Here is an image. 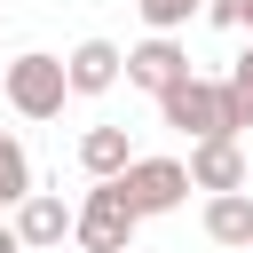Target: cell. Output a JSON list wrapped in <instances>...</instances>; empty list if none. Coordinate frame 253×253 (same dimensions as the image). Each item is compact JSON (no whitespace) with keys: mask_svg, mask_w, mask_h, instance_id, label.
<instances>
[{"mask_svg":"<svg viewBox=\"0 0 253 253\" xmlns=\"http://www.w3.org/2000/svg\"><path fill=\"white\" fill-rule=\"evenodd\" d=\"M158 111H166V126H182V134H198V142H206V134H245L221 79H182V87L158 95Z\"/></svg>","mask_w":253,"mask_h":253,"instance_id":"obj_1","label":"cell"},{"mask_svg":"<svg viewBox=\"0 0 253 253\" xmlns=\"http://www.w3.org/2000/svg\"><path fill=\"white\" fill-rule=\"evenodd\" d=\"M0 87H8V111H24V119H55L63 95H71V87H63V55H40V47L16 55Z\"/></svg>","mask_w":253,"mask_h":253,"instance_id":"obj_2","label":"cell"},{"mask_svg":"<svg viewBox=\"0 0 253 253\" xmlns=\"http://www.w3.org/2000/svg\"><path fill=\"white\" fill-rule=\"evenodd\" d=\"M71 237H79L87 253H126V245H134V206L119 198V182H95V190H87V206L71 213Z\"/></svg>","mask_w":253,"mask_h":253,"instance_id":"obj_3","label":"cell"},{"mask_svg":"<svg viewBox=\"0 0 253 253\" xmlns=\"http://www.w3.org/2000/svg\"><path fill=\"white\" fill-rule=\"evenodd\" d=\"M182 190H190L182 158H126V174H119V198L134 206V221H150V213H174V206H182Z\"/></svg>","mask_w":253,"mask_h":253,"instance_id":"obj_4","label":"cell"},{"mask_svg":"<svg viewBox=\"0 0 253 253\" xmlns=\"http://www.w3.org/2000/svg\"><path fill=\"white\" fill-rule=\"evenodd\" d=\"M182 174H190V190H213V198H221V190H245V150H237V134H206Z\"/></svg>","mask_w":253,"mask_h":253,"instance_id":"obj_5","label":"cell"},{"mask_svg":"<svg viewBox=\"0 0 253 253\" xmlns=\"http://www.w3.org/2000/svg\"><path fill=\"white\" fill-rule=\"evenodd\" d=\"M119 71H126V55H119L111 40H79V47L63 55V87H71V95H111Z\"/></svg>","mask_w":253,"mask_h":253,"instance_id":"obj_6","label":"cell"},{"mask_svg":"<svg viewBox=\"0 0 253 253\" xmlns=\"http://www.w3.org/2000/svg\"><path fill=\"white\" fill-rule=\"evenodd\" d=\"M126 79H134V87H150V95H166V87H182V79H190V55L174 47V32H150V40L126 55Z\"/></svg>","mask_w":253,"mask_h":253,"instance_id":"obj_7","label":"cell"},{"mask_svg":"<svg viewBox=\"0 0 253 253\" xmlns=\"http://www.w3.org/2000/svg\"><path fill=\"white\" fill-rule=\"evenodd\" d=\"M63 237H71V206L47 198V190H32L16 206V245H63Z\"/></svg>","mask_w":253,"mask_h":253,"instance_id":"obj_8","label":"cell"},{"mask_svg":"<svg viewBox=\"0 0 253 253\" xmlns=\"http://www.w3.org/2000/svg\"><path fill=\"white\" fill-rule=\"evenodd\" d=\"M126 158H134V150H126V126H87V134H79V166H87L95 182H119Z\"/></svg>","mask_w":253,"mask_h":253,"instance_id":"obj_9","label":"cell"},{"mask_svg":"<svg viewBox=\"0 0 253 253\" xmlns=\"http://www.w3.org/2000/svg\"><path fill=\"white\" fill-rule=\"evenodd\" d=\"M206 237H213V245H253V198H245V190L206 198Z\"/></svg>","mask_w":253,"mask_h":253,"instance_id":"obj_10","label":"cell"},{"mask_svg":"<svg viewBox=\"0 0 253 253\" xmlns=\"http://www.w3.org/2000/svg\"><path fill=\"white\" fill-rule=\"evenodd\" d=\"M24 198H32V158L16 134H0V206H24Z\"/></svg>","mask_w":253,"mask_h":253,"instance_id":"obj_11","label":"cell"},{"mask_svg":"<svg viewBox=\"0 0 253 253\" xmlns=\"http://www.w3.org/2000/svg\"><path fill=\"white\" fill-rule=\"evenodd\" d=\"M134 8H142V24H150V32H174V24H190L206 0H134Z\"/></svg>","mask_w":253,"mask_h":253,"instance_id":"obj_12","label":"cell"},{"mask_svg":"<svg viewBox=\"0 0 253 253\" xmlns=\"http://www.w3.org/2000/svg\"><path fill=\"white\" fill-rule=\"evenodd\" d=\"M221 87H229V103H237V126H253V47L237 55V71H229Z\"/></svg>","mask_w":253,"mask_h":253,"instance_id":"obj_13","label":"cell"},{"mask_svg":"<svg viewBox=\"0 0 253 253\" xmlns=\"http://www.w3.org/2000/svg\"><path fill=\"white\" fill-rule=\"evenodd\" d=\"M206 16H213L221 32H237V0H206Z\"/></svg>","mask_w":253,"mask_h":253,"instance_id":"obj_14","label":"cell"},{"mask_svg":"<svg viewBox=\"0 0 253 253\" xmlns=\"http://www.w3.org/2000/svg\"><path fill=\"white\" fill-rule=\"evenodd\" d=\"M245 24H253V0H237V32H245Z\"/></svg>","mask_w":253,"mask_h":253,"instance_id":"obj_15","label":"cell"},{"mask_svg":"<svg viewBox=\"0 0 253 253\" xmlns=\"http://www.w3.org/2000/svg\"><path fill=\"white\" fill-rule=\"evenodd\" d=\"M0 253H24V245H16V229H0Z\"/></svg>","mask_w":253,"mask_h":253,"instance_id":"obj_16","label":"cell"}]
</instances>
